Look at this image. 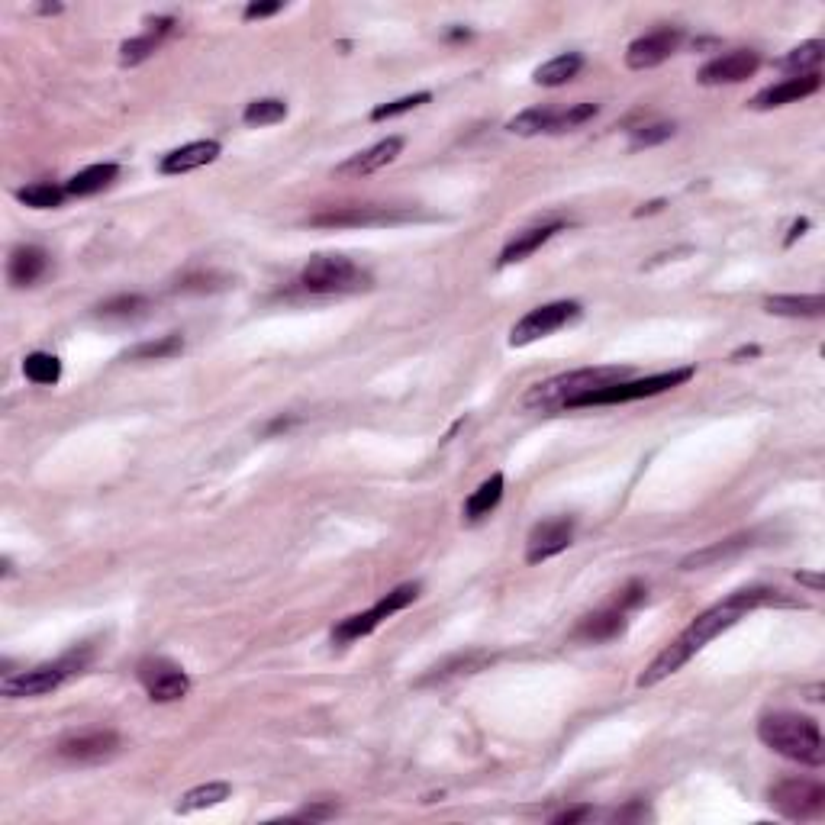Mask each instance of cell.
Listing matches in <instances>:
<instances>
[{"label":"cell","instance_id":"cell-1","mask_svg":"<svg viewBox=\"0 0 825 825\" xmlns=\"http://www.w3.org/2000/svg\"><path fill=\"white\" fill-rule=\"evenodd\" d=\"M780 600V590H771V587H745V590H735L729 593L726 600L709 606L706 613H700L697 619L690 622V626L677 635L671 645H664L655 661L648 664V668L639 674V687H655L661 680H668L671 674H677L684 664L697 655L700 648H706L709 642L722 635L726 629H732L738 619L748 616L751 610H758L764 603H777Z\"/></svg>","mask_w":825,"mask_h":825},{"label":"cell","instance_id":"cell-2","mask_svg":"<svg viewBox=\"0 0 825 825\" xmlns=\"http://www.w3.org/2000/svg\"><path fill=\"white\" fill-rule=\"evenodd\" d=\"M758 738L787 761L806 764V767L825 764V742H822L819 722L809 716H800V713L764 716L758 722Z\"/></svg>","mask_w":825,"mask_h":825},{"label":"cell","instance_id":"cell-3","mask_svg":"<svg viewBox=\"0 0 825 825\" xmlns=\"http://www.w3.org/2000/svg\"><path fill=\"white\" fill-rule=\"evenodd\" d=\"M629 371L619 368V365H600V368H581V371H568V374H558V378L545 381V384H535L526 390L523 397V407L529 410H555V407H568L574 397L587 394V390H597V387H606V384H616V381H626Z\"/></svg>","mask_w":825,"mask_h":825},{"label":"cell","instance_id":"cell-4","mask_svg":"<svg viewBox=\"0 0 825 825\" xmlns=\"http://www.w3.org/2000/svg\"><path fill=\"white\" fill-rule=\"evenodd\" d=\"M693 378V368H674V371H661L651 374V378H639V381H616L597 390H587V394L574 397L564 410H577V407H613V403H632V400H645L664 394V390H674L680 384H687Z\"/></svg>","mask_w":825,"mask_h":825},{"label":"cell","instance_id":"cell-5","mask_svg":"<svg viewBox=\"0 0 825 825\" xmlns=\"http://www.w3.org/2000/svg\"><path fill=\"white\" fill-rule=\"evenodd\" d=\"M88 651H71V655L52 661V664H39V668L30 671H17V674H4L0 680V693L7 700H30V697H46V693L59 690L71 674H78L84 664H88Z\"/></svg>","mask_w":825,"mask_h":825},{"label":"cell","instance_id":"cell-6","mask_svg":"<svg viewBox=\"0 0 825 825\" xmlns=\"http://www.w3.org/2000/svg\"><path fill=\"white\" fill-rule=\"evenodd\" d=\"M300 284L310 294H355L368 291L371 274L361 271L352 258L345 255H316L307 262L300 274Z\"/></svg>","mask_w":825,"mask_h":825},{"label":"cell","instance_id":"cell-7","mask_svg":"<svg viewBox=\"0 0 825 825\" xmlns=\"http://www.w3.org/2000/svg\"><path fill=\"white\" fill-rule=\"evenodd\" d=\"M767 800L777 809L780 816H787L793 822L803 819H819L825 813V787L819 780L809 777H787L767 790Z\"/></svg>","mask_w":825,"mask_h":825},{"label":"cell","instance_id":"cell-8","mask_svg":"<svg viewBox=\"0 0 825 825\" xmlns=\"http://www.w3.org/2000/svg\"><path fill=\"white\" fill-rule=\"evenodd\" d=\"M577 316H581V303H574V300H555V303H545V307H535L513 326L510 345L513 349H523V345L539 342L545 336H552V332H558L561 326L574 323Z\"/></svg>","mask_w":825,"mask_h":825},{"label":"cell","instance_id":"cell-9","mask_svg":"<svg viewBox=\"0 0 825 825\" xmlns=\"http://www.w3.org/2000/svg\"><path fill=\"white\" fill-rule=\"evenodd\" d=\"M136 677L142 680V687H146L152 703H175V700L184 697L187 690H191V680H187V674L168 658L139 661Z\"/></svg>","mask_w":825,"mask_h":825},{"label":"cell","instance_id":"cell-10","mask_svg":"<svg viewBox=\"0 0 825 825\" xmlns=\"http://www.w3.org/2000/svg\"><path fill=\"white\" fill-rule=\"evenodd\" d=\"M59 758L75 761V764H97L107 761L120 751V735L113 729H91V732H75L65 735L59 742Z\"/></svg>","mask_w":825,"mask_h":825},{"label":"cell","instance_id":"cell-11","mask_svg":"<svg viewBox=\"0 0 825 825\" xmlns=\"http://www.w3.org/2000/svg\"><path fill=\"white\" fill-rule=\"evenodd\" d=\"M680 42H684V33L677 30V26H664V30H655L648 36H639L626 49V65L632 71H648V68H658L661 62H668L671 55L680 49Z\"/></svg>","mask_w":825,"mask_h":825},{"label":"cell","instance_id":"cell-12","mask_svg":"<svg viewBox=\"0 0 825 825\" xmlns=\"http://www.w3.org/2000/svg\"><path fill=\"white\" fill-rule=\"evenodd\" d=\"M758 68H761V55L758 52L735 49V52L719 55V59H713V62H706L700 68L697 81L706 84V88H719V84H738V81H748Z\"/></svg>","mask_w":825,"mask_h":825},{"label":"cell","instance_id":"cell-13","mask_svg":"<svg viewBox=\"0 0 825 825\" xmlns=\"http://www.w3.org/2000/svg\"><path fill=\"white\" fill-rule=\"evenodd\" d=\"M574 539V519L571 516H558V519H545L532 532L526 542V561L529 564H542L548 558L561 555L564 548Z\"/></svg>","mask_w":825,"mask_h":825},{"label":"cell","instance_id":"cell-14","mask_svg":"<svg viewBox=\"0 0 825 825\" xmlns=\"http://www.w3.org/2000/svg\"><path fill=\"white\" fill-rule=\"evenodd\" d=\"M407 220V213H394L387 207H339V210H326L310 216V226H323V229H342V226H384V223H397Z\"/></svg>","mask_w":825,"mask_h":825},{"label":"cell","instance_id":"cell-15","mask_svg":"<svg viewBox=\"0 0 825 825\" xmlns=\"http://www.w3.org/2000/svg\"><path fill=\"white\" fill-rule=\"evenodd\" d=\"M403 152V139L400 136H390V139H381L378 146H371L365 152L352 155L349 162H342L336 168V175L342 178H365V175H374V171H381L384 165H390L394 158Z\"/></svg>","mask_w":825,"mask_h":825},{"label":"cell","instance_id":"cell-16","mask_svg":"<svg viewBox=\"0 0 825 825\" xmlns=\"http://www.w3.org/2000/svg\"><path fill=\"white\" fill-rule=\"evenodd\" d=\"M819 88H822V75L787 78V81L771 84V88H764L761 94L751 97V107L755 110H774V107H784V104H793V100H803L809 94H816Z\"/></svg>","mask_w":825,"mask_h":825},{"label":"cell","instance_id":"cell-17","mask_svg":"<svg viewBox=\"0 0 825 825\" xmlns=\"http://www.w3.org/2000/svg\"><path fill=\"white\" fill-rule=\"evenodd\" d=\"M216 158H220V142L200 139V142H187V146L168 152L162 162H158V171H162V175H184V171L204 168V165L216 162Z\"/></svg>","mask_w":825,"mask_h":825},{"label":"cell","instance_id":"cell-18","mask_svg":"<svg viewBox=\"0 0 825 825\" xmlns=\"http://www.w3.org/2000/svg\"><path fill=\"white\" fill-rule=\"evenodd\" d=\"M49 268V255L39 245H20L7 262V278L13 287H30L36 284Z\"/></svg>","mask_w":825,"mask_h":825},{"label":"cell","instance_id":"cell-19","mask_svg":"<svg viewBox=\"0 0 825 825\" xmlns=\"http://www.w3.org/2000/svg\"><path fill=\"white\" fill-rule=\"evenodd\" d=\"M764 310L771 316H790V320H819L825 316L822 294H777L764 300Z\"/></svg>","mask_w":825,"mask_h":825},{"label":"cell","instance_id":"cell-20","mask_svg":"<svg viewBox=\"0 0 825 825\" xmlns=\"http://www.w3.org/2000/svg\"><path fill=\"white\" fill-rule=\"evenodd\" d=\"M561 229H564V223H545V226H535V229H526V233H519V236L500 252L497 268L516 265V262H526V258H529L532 252H539L548 239H552L555 233H561Z\"/></svg>","mask_w":825,"mask_h":825},{"label":"cell","instance_id":"cell-21","mask_svg":"<svg viewBox=\"0 0 825 825\" xmlns=\"http://www.w3.org/2000/svg\"><path fill=\"white\" fill-rule=\"evenodd\" d=\"M626 632V613L622 610H600L581 619V626L574 629V639L581 642H610L616 635Z\"/></svg>","mask_w":825,"mask_h":825},{"label":"cell","instance_id":"cell-22","mask_svg":"<svg viewBox=\"0 0 825 825\" xmlns=\"http://www.w3.org/2000/svg\"><path fill=\"white\" fill-rule=\"evenodd\" d=\"M581 68H584L581 52H564V55H555L552 62L535 68L532 81L539 84V88H561V84H568L571 78H577V71Z\"/></svg>","mask_w":825,"mask_h":825},{"label":"cell","instance_id":"cell-23","mask_svg":"<svg viewBox=\"0 0 825 825\" xmlns=\"http://www.w3.org/2000/svg\"><path fill=\"white\" fill-rule=\"evenodd\" d=\"M117 178H120V165H113V162L91 165V168L78 171V175L65 184V191H68V197H91V194L107 191Z\"/></svg>","mask_w":825,"mask_h":825},{"label":"cell","instance_id":"cell-24","mask_svg":"<svg viewBox=\"0 0 825 825\" xmlns=\"http://www.w3.org/2000/svg\"><path fill=\"white\" fill-rule=\"evenodd\" d=\"M822 59H825V42L813 39V42H803V46L787 52L784 59L777 62V68L790 71L793 78H806V75H819Z\"/></svg>","mask_w":825,"mask_h":825},{"label":"cell","instance_id":"cell-25","mask_svg":"<svg viewBox=\"0 0 825 825\" xmlns=\"http://www.w3.org/2000/svg\"><path fill=\"white\" fill-rule=\"evenodd\" d=\"M229 793H233V787L223 784V780H213V784H200L194 790H187L178 806H175V813L187 816V813H200V809H210V806H220L223 800H229Z\"/></svg>","mask_w":825,"mask_h":825},{"label":"cell","instance_id":"cell-26","mask_svg":"<svg viewBox=\"0 0 825 825\" xmlns=\"http://www.w3.org/2000/svg\"><path fill=\"white\" fill-rule=\"evenodd\" d=\"M503 487H506L503 474H500V471L490 474L487 481L468 497V503H465V516H468V519H484V516H490V510H497V503L503 500Z\"/></svg>","mask_w":825,"mask_h":825},{"label":"cell","instance_id":"cell-27","mask_svg":"<svg viewBox=\"0 0 825 825\" xmlns=\"http://www.w3.org/2000/svg\"><path fill=\"white\" fill-rule=\"evenodd\" d=\"M23 374H26V381H33L39 387H52L62 378V361L49 352H33L23 361Z\"/></svg>","mask_w":825,"mask_h":825},{"label":"cell","instance_id":"cell-28","mask_svg":"<svg viewBox=\"0 0 825 825\" xmlns=\"http://www.w3.org/2000/svg\"><path fill=\"white\" fill-rule=\"evenodd\" d=\"M748 545H751V535H735V539H726V542H719V545H713V548H703V552L684 558V561H680V568H684V571L706 568V564H713V561H719V558H732V555H738V552H742V548H748Z\"/></svg>","mask_w":825,"mask_h":825},{"label":"cell","instance_id":"cell-29","mask_svg":"<svg viewBox=\"0 0 825 825\" xmlns=\"http://www.w3.org/2000/svg\"><path fill=\"white\" fill-rule=\"evenodd\" d=\"M17 197H20V204L33 207V210H55V207H62V200L68 197V191L59 184L39 181V184H30V187H20Z\"/></svg>","mask_w":825,"mask_h":825},{"label":"cell","instance_id":"cell-30","mask_svg":"<svg viewBox=\"0 0 825 825\" xmlns=\"http://www.w3.org/2000/svg\"><path fill=\"white\" fill-rule=\"evenodd\" d=\"M552 123H555V110L548 107H532V110H523L519 117H513L506 123V129L516 136H539V133H552Z\"/></svg>","mask_w":825,"mask_h":825},{"label":"cell","instance_id":"cell-31","mask_svg":"<svg viewBox=\"0 0 825 825\" xmlns=\"http://www.w3.org/2000/svg\"><path fill=\"white\" fill-rule=\"evenodd\" d=\"M149 310V300L139 297V294H120V297H110L97 307V316H104V320H136Z\"/></svg>","mask_w":825,"mask_h":825},{"label":"cell","instance_id":"cell-32","mask_svg":"<svg viewBox=\"0 0 825 825\" xmlns=\"http://www.w3.org/2000/svg\"><path fill=\"white\" fill-rule=\"evenodd\" d=\"M181 352H184V339L178 336V332H168V336L155 339V342L136 345L133 352H126V358H133V361H162V358H175Z\"/></svg>","mask_w":825,"mask_h":825},{"label":"cell","instance_id":"cell-33","mask_svg":"<svg viewBox=\"0 0 825 825\" xmlns=\"http://www.w3.org/2000/svg\"><path fill=\"white\" fill-rule=\"evenodd\" d=\"M287 117V104L278 97H265V100H252L249 107L242 110V123L245 126H274Z\"/></svg>","mask_w":825,"mask_h":825},{"label":"cell","instance_id":"cell-34","mask_svg":"<svg viewBox=\"0 0 825 825\" xmlns=\"http://www.w3.org/2000/svg\"><path fill=\"white\" fill-rule=\"evenodd\" d=\"M162 33H155V30H149V33H142V36H136V39H126L123 46H120V65H139V62H146L149 55L162 46Z\"/></svg>","mask_w":825,"mask_h":825},{"label":"cell","instance_id":"cell-35","mask_svg":"<svg viewBox=\"0 0 825 825\" xmlns=\"http://www.w3.org/2000/svg\"><path fill=\"white\" fill-rule=\"evenodd\" d=\"M600 113L597 104H574L568 110H555V123H552V133H568V129H577L584 126L587 120H593Z\"/></svg>","mask_w":825,"mask_h":825},{"label":"cell","instance_id":"cell-36","mask_svg":"<svg viewBox=\"0 0 825 825\" xmlns=\"http://www.w3.org/2000/svg\"><path fill=\"white\" fill-rule=\"evenodd\" d=\"M432 94L429 91H419V94H410V97H400V100H390V104H381V107H374L371 110V120L374 123H381V120H390V117H400V113H410L416 107H423L429 104Z\"/></svg>","mask_w":825,"mask_h":825},{"label":"cell","instance_id":"cell-37","mask_svg":"<svg viewBox=\"0 0 825 825\" xmlns=\"http://www.w3.org/2000/svg\"><path fill=\"white\" fill-rule=\"evenodd\" d=\"M674 136V123H651V126H639L632 129V149H648V146H661Z\"/></svg>","mask_w":825,"mask_h":825},{"label":"cell","instance_id":"cell-38","mask_svg":"<svg viewBox=\"0 0 825 825\" xmlns=\"http://www.w3.org/2000/svg\"><path fill=\"white\" fill-rule=\"evenodd\" d=\"M477 661H484V658H481V655H458V658H452V661L439 664V668H432V674H426L423 680H419V684H432V680H445L448 674L471 671Z\"/></svg>","mask_w":825,"mask_h":825},{"label":"cell","instance_id":"cell-39","mask_svg":"<svg viewBox=\"0 0 825 825\" xmlns=\"http://www.w3.org/2000/svg\"><path fill=\"white\" fill-rule=\"evenodd\" d=\"M645 593H648V590H645V584L632 581V584H629L626 590L619 593V600H616V610H622V613H626V610H632V606H639V603L645 600Z\"/></svg>","mask_w":825,"mask_h":825},{"label":"cell","instance_id":"cell-40","mask_svg":"<svg viewBox=\"0 0 825 825\" xmlns=\"http://www.w3.org/2000/svg\"><path fill=\"white\" fill-rule=\"evenodd\" d=\"M336 816V803H313V806H303L294 819H303V822H320V819H329Z\"/></svg>","mask_w":825,"mask_h":825},{"label":"cell","instance_id":"cell-41","mask_svg":"<svg viewBox=\"0 0 825 825\" xmlns=\"http://www.w3.org/2000/svg\"><path fill=\"white\" fill-rule=\"evenodd\" d=\"M281 10H284L281 0H271V4H249L242 17L245 20H262V17H274V13H281Z\"/></svg>","mask_w":825,"mask_h":825},{"label":"cell","instance_id":"cell-42","mask_svg":"<svg viewBox=\"0 0 825 825\" xmlns=\"http://www.w3.org/2000/svg\"><path fill=\"white\" fill-rule=\"evenodd\" d=\"M590 816V806H581V809H564V813H558L552 822L555 825H571V822H584Z\"/></svg>","mask_w":825,"mask_h":825},{"label":"cell","instance_id":"cell-43","mask_svg":"<svg viewBox=\"0 0 825 825\" xmlns=\"http://www.w3.org/2000/svg\"><path fill=\"white\" fill-rule=\"evenodd\" d=\"M806 226H809L806 220H796V223H793V229H790V236H787V245H793V242H796V236H803V229H806Z\"/></svg>","mask_w":825,"mask_h":825},{"label":"cell","instance_id":"cell-44","mask_svg":"<svg viewBox=\"0 0 825 825\" xmlns=\"http://www.w3.org/2000/svg\"><path fill=\"white\" fill-rule=\"evenodd\" d=\"M800 584H809L813 590H822V577L819 574H800Z\"/></svg>","mask_w":825,"mask_h":825},{"label":"cell","instance_id":"cell-45","mask_svg":"<svg viewBox=\"0 0 825 825\" xmlns=\"http://www.w3.org/2000/svg\"><path fill=\"white\" fill-rule=\"evenodd\" d=\"M758 352H761L758 345H748V349H738V352L732 355V361H738V358H755Z\"/></svg>","mask_w":825,"mask_h":825}]
</instances>
